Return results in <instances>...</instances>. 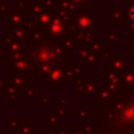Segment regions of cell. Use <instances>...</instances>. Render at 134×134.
<instances>
[{
    "label": "cell",
    "instance_id": "cell-1",
    "mask_svg": "<svg viewBox=\"0 0 134 134\" xmlns=\"http://www.w3.org/2000/svg\"><path fill=\"white\" fill-rule=\"evenodd\" d=\"M46 35H48L50 38H53V39H64L66 36H68L67 23L61 20L55 15L54 10H52V18L47 27Z\"/></svg>",
    "mask_w": 134,
    "mask_h": 134
},
{
    "label": "cell",
    "instance_id": "cell-2",
    "mask_svg": "<svg viewBox=\"0 0 134 134\" xmlns=\"http://www.w3.org/2000/svg\"><path fill=\"white\" fill-rule=\"evenodd\" d=\"M51 18H52V10L50 8L46 7L42 13H40L36 17H32L35 27L46 34V30L51 21Z\"/></svg>",
    "mask_w": 134,
    "mask_h": 134
},
{
    "label": "cell",
    "instance_id": "cell-3",
    "mask_svg": "<svg viewBox=\"0 0 134 134\" xmlns=\"http://www.w3.org/2000/svg\"><path fill=\"white\" fill-rule=\"evenodd\" d=\"M26 12L24 10H7L6 14L4 15V24L9 25V26H16V25H21L27 19L28 14H24Z\"/></svg>",
    "mask_w": 134,
    "mask_h": 134
},
{
    "label": "cell",
    "instance_id": "cell-4",
    "mask_svg": "<svg viewBox=\"0 0 134 134\" xmlns=\"http://www.w3.org/2000/svg\"><path fill=\"white\" fill-rule=\"evenodd\" d=\"M75 24L80 30H93V17L90 13L83 12L75 16Z\"/></svg>",
    "mask_w": 134,
    "mask_h": 134
},
{
    "label": "cell",
    "instance_id": "cell-5",
    "mask_svg": "<svg viewBox=\"0 0 134 134\" xmlns=\"http://www.w3.org/2000/svg\"><path fill=\"white\" fill-rule=\"evenodd\" d=\"M9 36H12L13 39L18 42L25 43L27 41V29L23 24L9 26Z\"/></svg>",
    "mask_w": 134,
    "mask_h": 134
},
{
    "label": "cell",
    "instance_id": "cell-6",
    "mask_svg": "<svg viewBox=\"0 0 134 134\" xmlns=\"http://www.w3.org/2000/svg\"><path fill=\"white\" fill-rule=\"evenodd\" d=\"M45 8H46V6L43 1H32L27 8V14H28V16L36 17L37 15L42 13Z\"/></svg>",
    "mask_w": 134,
    "mask_h": 134
},
{
    "label": "cell",
    "instance_id": "cell-7",
    "mask_svg": "<svg viewBox=\"0 0 134 134\" xmlns=\"http://www.w3.org/2000/svg\"><path fill=\"white\" fill-rule=\"evenodd\" d=\"M32 0H14V8L16 10H24L27 13V8Z\"/></svg>",
    "mask_w": 134,
    "mask_h": 134
},
{
    "label": "cell",
    "instance_id": "cell-8",
    "mask_svg": "<svg viewBox=\"0 0 134 134\" xmlns=\"http://www.w3.org/2000/svg\"><path fill=\"white\" fill-rule=\"evenodd\" d=\"M12 80H13V83H14L15 86L21 87L22 85H26V80L23 76V74H20V73H17L16 72V75L15 76H12Z\"/></svg>",
    "mask_w": 134,
    "mask_h": 134
},
{
    "label": "cell",
    "instance_id": "cell-9",
    "mask_svg": "<svg viewBox=\"0 0 134 134\" xmlns=\"http://www.w3.org/2000/svg\"><path fill=\"white\" fill-rule=\"evenodd\" d=\"M109 18L111 20H121L122 19V14L119 10L118 6H114V9L109 13Z\"/></svg>",
    "mask_w": 134,
    "mask_h": 134
},
{
    "label": "cell",
    "instance_id": "cell-10",
    "mask_svg": "<svg viewBox=\"0 0 134 134\" xmlns=\"http://www.w3.org/2000/svg\"><path fill=\"white\" fill-rule=\"evenodd\" d=\"M63 76L62 71L59 69H53L51 73H49V79H51L52 83H60V79Z\"/></svg>",
    "mask_w": 134,
    "mask_h": 134
},
{
    "label": "cell",
    "instance_id": "cell-11",
    "mask_svg": "<svg viewBox=\"0 0 134 134\" xmlns=\"http://www.w3.org/2000/svg\"><path fill=\"white\" fill-rule=\"evenodd\" d=\"M9 0H0V15L4 16L8 10Z\"/></svg>",
    "mask_w": 134,
    "mask_h": 134
},
{
    "label": "cell",
    "instance_id": "cell-12",
    "mask_svg": "<svg viewBox=\"0 0 134 134\" xmlns=\"http://www.w3.org/2000/svg\"><path fill=\"white\" fill-rule=\"evenodd\" d=\"M128 16L131 21H134V0H133V4L128 7Z\"/></svg>",
    "mask_w": 134,
    "mask_h": 134
},
{
    "label": "cell",
    "instance_id": "cell-13",
    "mask_svg": "<svg viewBox=\"0 0 134 134\" xmlns=\"http://www.w3.org/2000/svg\"><path fill=\"white\" fill-rule=\"evenodd\" d=\"M72 2H74V3H76V4H79V5H81V6H83V7H86V6H88L89 5V0H71Z\"/></svg>",
    "mask_w": 134,
    "mask_h": 134
},
{
    "label": "cell",
    "instance_id": "cell-14",
    "mask_svg": "<svg viewBox=\"0 0 134 134\" xmlns=\"http://www.w3.org/2000/svg\"><path fill=\"white\" fill-rule=\"evenodd\" d=\"M42 1L44 2L45 6L48 7V8H50V9H52V6L55 5V3L53 2V0H42Z\"/></svg>",
    "mask_w": 134,
    "mask_h": 134
},
{
    "label": "cell",
    "instance_id": "cell-15",
    "mask_svg": "<svg viewBox=\"0 0 134 134\" xmlns=\"http://www.w3.org/2000/svg\"><path fill=\"white\" fill-rule=\"evenodd\" d=\"M58 1H60V0H53V2L55 3V5H57V3H58Z\"/></svg>",
    "mask_w": 134,
    "mask_h": 134
},
{
    "label": "cell",
    "instance_id": "cell-16",
    "mask_svg": "<svg viewBox=\"0 0 134 134\" xmlns=\"http://www.w3.org/2000/svg\"><path fill=\"white\" fill-rule=\"evenodd\" d=\"M115 1H122V0H115Z\"/></svg>",
    "mask_w": 134,
    "mask_h": 134
}]
</instances>
